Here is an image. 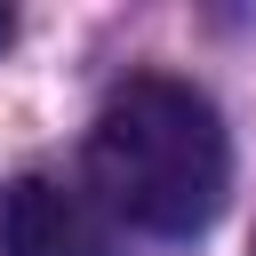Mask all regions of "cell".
Masks as SVG:
<instances>
[{
  "label": "cell",
  "instance_id": "obj_1",
  "mask_svg": "<svg viewBox=\"0 0 256 256\" xmlns=\"http://www.w3.org/2000/svg\"><path fill=\"white\" fill-rule=\"evenodd\" d=\"M88 184L136 232H160V240L208 232L232 192L224 112L192 80H168V72L112 88V104L88 128Z\"/></svg>",
  "mask_w": 256,
  "mask_h": 256
},
{
  "label": "cell",
  "instance_id": "obj_2",
  "mask_svg": "<svg viewBox=\"0 0 256 256\" xmlns=\"http://www.w3.org/2000/svg\"><path fill=\"white\" fill-rule=\"evenodd\" d=\"M0 248L8 256H120L104 208L56 176H16L0 200Z\"/></svg>",
  "mask_w": 256,
  "mask_h": 256
},
{
  "label": "cell",
  "instance_id": "obj_3",
  "mask_svg": "<svg viewBox=\"0 0 256 256\" xmlns=\"http://www.w3.org/2000/svg\"><path fill=\"white\" fill-rule=\"evenodd\" d=\"M8 40H16V16H8V8H0V48H8Z\"/></svg>",
  "mask_w": 256,
  "mask_h": 256
}]
</instances>
